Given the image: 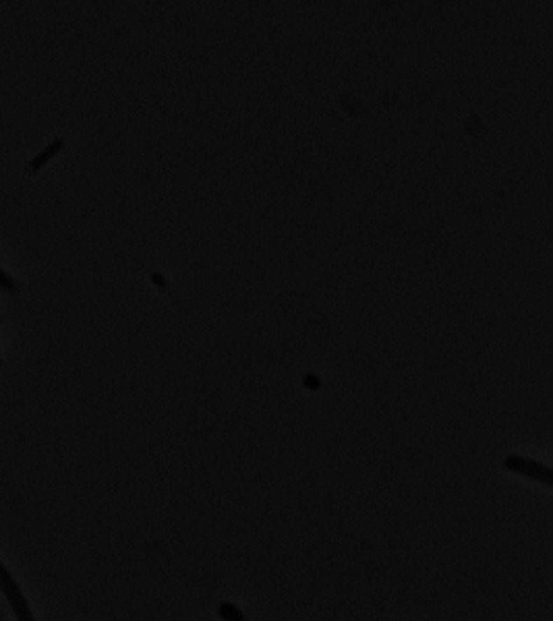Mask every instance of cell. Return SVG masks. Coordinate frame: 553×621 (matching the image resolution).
Instances as JSON below:
<instances>
[{
    "mask_svg": "<svg viewBox=\"0 0 553 621\" xmlns=\"http://www.w3.org/2000/svg\"><path fill=\"white\" fill-rule=\"evenodd\" d=\"M506 468L514 470V472H520V475H526L531 479H537L545 485H552V470L533 462V460H526V458H518V456H510L506 460Z\"/></svg>",
    "mask_w": 553,
    "mask_h": 621,
    "instance_id": "obj_2",
    "label": "cell"
},
{
    "mask_svg": "<svg viewBox=\"0 0 553 621\" xmlns=\"http://www.w3.org/2000/svg\"><path fill=\"white\" fill-rule=\"evenodd\" d=\"M62 147H64V139H54V141L48 145L44 151H40V153H38L34 160H29V162H27V168H25V170H27V175H36V172H40V170L46 166L48 162H50V160H52V158H54V156H56V153L62 149Z\"/></svg>",
    "mask_w": 553,
    "mask_h": 621,
    "instance_id": "obj_3",
    "label": "cell"
},
{
    "mask_svg": "<svg viewBox=\"0 0 553 621\" xmlns=\"http://www.w3.org/2000/svg\"><path fill=\"white\" fill-rule=\"evenodd\" d=\"M151 280H153V284H156V286H160V288H166V280H164L160 273H153V275H151Z\"/></svg>",
    "mask_w": 553,
    "mask_h": 621,
    "instance_id": "obj_7",
    "label": "cell"
},
{
    "mask_svg": "<svg viewBox=\"0 0 553 621\" xmlns=\"http://www.w3.org/2000/svg\"><path fill=\"white\" fill-rule=\"evenodd\" d=\"M305 385L311 388V390H318V388H320V381H318L315 375H307V377H305Z\"/></svg>",
    "mask_w": 553,
    "mask_h": 621,
    "instance_id": "obj_6",
    "label": "cell"
},
{
    "mask_svg": "<svg viewBox=\"0 0 553 621\" xmlns=\"http://www.w3.org/2000/svg\"><path fill=\"white\" fill-rule=\"evenodd\" d=\"M0 288L6 290V292H17V284H15V280H13L4 269H0Z\"/></svg>",
    "mask_w": 553,
    "mask_h": 621,
    "instance_id": "obj_5",
    "label": "cell"
},
{
    "mask_svg": "<svg viewBox=\"0 0 553 621\" xmlns=\"http://www.w3.org/2000/svg\"><path fill=\"white\" fill-rule=\"evenodd\" d=\"M218 613H220V617H224V620H243V613H240L232 603H222V605L218 607Z\"/></svg>",
    "mask_w": 553,
    "mask_h": 621,
    "instance_id": "obj_4",
    "label": "cell"
},
{
    "mask_svg": "<svg viewBox=\"0 0 553 621\" xmlns=\"http://www.w3.org/2000/svg\"><path fill=\"white\" fill-rule=\"evenodd\" d=\"M0 592H2V596L8 601L15 620L34 621V613H32V607H29L27 599L23 596V592H21L17 580H15L13 574L4 568V564H0Z\"/></svg>",
    "mask_w": 553,
    "mask_h": 621,
    "instance_id": "obj_1",
    "label": "cell"
},
{
    "mask_svg": "<svg viewBox=\"0 0 553 621\" xmlns=\"http://www.w3.org/2000/svg\"><path fill=\"white\" fill-rule=\"evenodd\" d=\"M0 367H2V356H0Z\"/></svg>",
    "mask_w": 553,
    "mask_h": 621,
    "instance_id": "obj_8",
    "label": "cell"
}]
</instances>
